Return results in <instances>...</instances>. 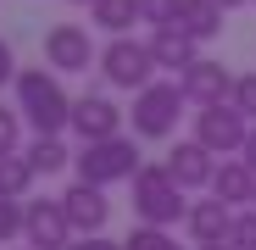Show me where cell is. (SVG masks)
Wrapping results in <instances>:
<instances>
[{
    "label": "cell",
    "mask_w": 256,
    "mask_h": 250,
    "mask_svg": "<svg viewBox=\"0 0 256 250\" xmlns=\"http://www.w3.org/2000/svg\"><path fill=\"white\" fill-rule=\"evenodd\" d=\"M17 111L34 128V139H62V128H72V95L62 89V78L50 67L17 72Z\"/></svg>",
    "instance_id": "1"
},
{
    "label": "cell",
    "mask_w": 256,
    "mask_h": 250,
    "mask_svg": "<svg viewBox=\"0 0 256 250\" xmlns=\"http://www.w3.org/2000/svg\"><path fill=\"white\" fill-rule=\"evenodd\" d=\"M190 195L178 189V178L167 173V161H145L140 173H134V217L145 228H173L190 217Z\"/></svg>",
    "instance_id": "2"
},
{
    "label": "cell",
    "mask_w": 256,
    "mask_h": 250,
    "mask_svg": "<svg viewBox=\"0 0 256 250\" xmlns=\"http://www.w3.org/2000/svg\"><path fill=\"white\" fill-rule=\"evenodd\" d=\"M184 83L178 78H156L150 89L134 95V139H173L178 134V117H184Z\"/></svg>",
    "instance_id": "3"
},
{
    "label": "cell",
    "mask_w": 256,
    "mask_h": 250,
    "mask_svg": "<svg viewBox=\"0 0 256 250\" xmlns=\"http://www.w3.org/2000/svg\"><path fill=\"white\" fill-rule=\"evenodd\" d=\"M72 167H78V184L106 189V184H122V178L134 184V173L145 167V156H140V145L128 134H117V139H100V145H84L72 156Z\"/></svg>",
    "instance_id": "4"
},
{
    "label": "cell",
    "mask_w": 256,
    "mask_h": 250,
    "mask_svg": "<svg viewBox=\"0 0 256 250\" xmlns=\"http://www.w3.org/2000/svg\"><path fill=\"white\" fill-rule=\"evenodd\" d=\"M100 72H106V83L112 89H150L156 83V56H150V45L145 39H106L100 45Z\"/></svg>",
    "instance_id": "5"
},
{
    "label": "cell",
    "mask_w": 256,
    "mask_h": 250,
    "mask_svg": "<svg viewBox=\"0 0 256 250\" xmlns=\"http://www.w3.org/2000/svg\"><path fill=\"white\" fill-rule=\"evenodd\" d=\"M45 67L62 78V72H90L100 67V45H95V33L84 28V22H56L45 28Z\"/></svg>",
    "instance_id": "6"
},
{
    "label": "cell",
    "mask_w": 256,
    "mask_h": 250,
    "mask_svg": "<svg viewBox=\"0 0 256 250\" xmlns=\"http://www.w3.org/2000/svg\"><path fill=\"white\" fill-rule=\"evenodd\" d=\"M245 139H250V122L234 111V100L195 111V145H206L212 156H240V150H245Z\"/></svg>",
    "instance_id": "7"
},
{
    "label": "cell",
    "mask_w": 256,
    "mask_h": 250,
    "mask_svg": "<svg viewBox=\"0 0 256 250\" xmlns=\"http://www.w3.org/2000/svg\"><path fill=\"white\" fill-rule=\"evenodd\" d=\"M22 239H28V250H67L78 239L67 212H62V195L56 200H22Z\"/></svg>",
    "instance_id": "8"
},
{
    "label": "cell",
    "mask_w": 256,
    "mask_h": 250,
    "mask_svg": "<svg viewBox=\"0 0 256 250\" xmlns=\"http://www.w3.org/2000/svg\"><path fill=\"white\" fill-rule=\"evenodd\" d=\"M72 134L84 139V145H100V139H117L122 134V111H117V100L112 95H78L72 100Z\"/></svg>",
    "instance_id": "9"
},
{
    "label": "cell",
    "mask_w": 256,
    "mask_h": 250,
    "mask_svg": "<svg viewBox=\"0 0 256 250\" xmlns=\"http://www.w3.org/2000/svg\"><path fill=\"white\" fill-rule=\"evenodd\" d=\"M62 212H67V223H72L78 239H95V234H106V223H112V200H106V189H95V184H72V189L62 195Z\"/></svg>",
    "instance_id": "10"
},
{
    "label": "cell",
    "mask_w": 256,
    "mask_h": 250,
    "mask_svg": "<svg viewBox=\"0 0 256 250\" xmlns=\"http://www.w3.org/2000/svg\"><path fill=\"white\" fill-rule=\"evenodd\" d=\"M178 83H184V100H190L195 111H206V106H223V100L234 95V72H228L223 61H212V56H200V61H195V67H190Z\"/></svg>",
    "instance_id": "11"
},
{
    "label": "cell",
    "mask_w": 256,
    "mask_h": 250,
    "mask_svg": "<svg viewBox=\"0 0 256 250\" xmlns=\"http://www.w3.org/2000/svg\"><path fill=\"white\" fill-rule=\"evenodd\" d=\"M167 173L178 178L184 195L190 189H212V178H218V156H212L206 145H195V139H178L173 150H167Z\"/></svg>",
    "instance_id": "12"
},
{
    "label": "cell",
    "mask_w": 256,
    "mask_h": 250,
    "mask_svg": "<svg viewBox=\"0 0 256 250\" xmlns=\"http://www.w3.org/2000/svg\"><path fill=\"white\" fill-rule=\"evenodd\" d=\"M145 45H150L156 67H162V72H173V78H184V72L200 61V45H195L184 28H162V33H150V39H145Z\"/></svg>",
    "instance_id": "13"
},
{
    "label": "cell",
    "mask_w": 256,
    "mask_h": 250,
    "mask_svg": "<svg viewBox=\"0 0 256 250\" xmlns=\"http://www.w3.org/2000/svg\"><path fill=\"white\" fill-rule=\"evenodd\" d=\"M184 228H190L195 245H228V234H234V206H223V200H195L190 217H184Z\"/></svg>",
    "instance_id": "14"
},
{
    "label": "cell",
    "mask_w": 256,
    "mask_h": 250,
    "mask_svg": "<svg viewBox=\"0 0 256 250\" xmlns=\"http://www.w3.org/2000/svg\"><path fill=\"white\" fill-rule=\"evenodd\" d=\"M212 200L234 206V212H250L256 206V173L234 156V161H218V178H212Z\"/></svg>",
    "instance_id": "15"
},
{
    "label": "cell",
    "mask_w": 256,
    "mask_h": 250,
    "mask_svg": "<svg viewBox=\"0 0 256 250\" xmlns=\"http://www.w3.org/2000/svg\"><path fill=\"white\" fill-rule=\"evenodd\" d=\"M223 6H218V0H184V17H178V28L195 39V45H206V39H218L223 33Z\"/></svg>",
    "instance_id": "16"
},
{
    "label": "cell",
    "mask_w": 256,
    "mask_h": 250,
    "mask_svg": "<svg viewBox=\"0 0 256 250\" xmlns=\"http://www.w3.org/2000/svg\"><path fill=\"white\" fill-rule=\"evenodd\" d=\"M90 17H95V28H100V33L128 39V28L140 22V0H95V6H90Z\"/></svg>",
    "instance_id": "17"
},
{
    "label": "cell",
    "mask_w": 256,
    "mask_h": 250,
    "mask_svg": "<svg viewBox=\"0 0 256 250\" xmlns=\"http://www.w3.org/2000/svg\"><path fill=\"white\" fill-rule=\"evenodd\" d=\"M34 167H28V156L17 150V156H0V200H28V189H34Z\"/></svg>",
    "instance_id": "18"
},
{
    "label": "cell",
    "mask_w": 256,
    "mask_h": 250,
    "mask_svg": "<svg viewBox=\"0 0 256 250\" xmlns=\"http://www.w3.org/2000/svg\"><path fill=\"white\" fill-rule=\"evenodd\" d=\"M22 156H28V167H34L39 178H50V173H62V167L72 161V150H67L62 139H28V150H22Z\"/></svg>",
    "instance_id": "19"
},
{
    "label": "cell",
    "mask_w": 256,
    "mask_h": 250,
    "mask_svg": "<svg viewBox=\"0 0 256 250\" xmlns=\"http://www.w3.org/2000/svg\"><path fill=\"white\" fill-rule=\"evenodd\" d=\"M178 17H184V0H140V22H150L156 33L178 28Z\"/></svg>",
    "instance_id": "20"
},
{
    "label": "cell",
    "mask_w": 256,
    "mask_h": 250,
    "mask_svg": "<svg viewBox=\"0 0 256 250\" xmlns=\"http://www.w3.org/2000/svg\"><path fill=\"white\" fill-rule=\"evenodd\" d=\"M122 250H184V245L173 239V228H145V223H140L134 234L122 239Z\"/></svg>",
    "instance_id": "21"
},
{
    "label": "cell",
    "mask_w": 256,
    "mask_h": 250,
    "mask_svg": "<svg viewBox=\"0 0 256 250\" xmlns=\"http://www.w3.org/2000/svg\"><path fill=\"white\" fill-rule=\"evenodd\" d=\"M17 145H22V111L0 106V156H17Z\"/></svg>",
    "instance_id": "22"
},
{
    "label": "cell",
    "mask_w": 256,
    "mask_h": 250,
    "mask_svg": "<svg viewBox=\"0 0 256 250\" xmlns=\"http://www.w3.org/2000/svg\"><path fill=\"white\" fill-rule=\"evenodd\" d=\"M228 100H234V111H240V117L250 122V128H256V72L234 78V95H228Z\"/></svg>",
    "instance_id": "23"
},
{
    "label": "cell",
    "mask_w": 256,
    "mask_h": 250,
    "mask_svg": "<svg viewBox=\"0 0 256 250\" xmlns=\"http://www.w3.org/2000/svg\"><path fill=\"white\" fill-rule=\"evenodd\" d=\"M234 250H256V206L250 212H234V234H228Z\"/></svg>",
    "instance_id": "24"
},
{
    "label": "cell",
    "mask_w": 256,
    "mask_h": 250,
    "mask_svg": "<svg viewBox=\"0 0 256 250\" xmlns=\"http://www.w3.org/2000/svg\"><path fill=\"white\" fill-rule=\"evenodd\" d=\"M22 234V200H0V245H12Z\"/></svg>",
    "instance_id": "25"
},
{
    "label": "cell",
    "mask_w": 256,
    "mask_h": 250,
    "mask_svg": "<svg viewBox=\"0 0 256 250\" xmlns=\"http://www.w3.org/2000/svg\"><path fill=\"white\" fill-rule=\"evenodd\" d=\"M17 56H12V45H6V39H0V83H17Z\"/></svg>",
    "instance_id": "26"
},
{
    "label": "cell",
    "mask_w": 256,
    "mask_h": 250,
    "mask_svg": "<svg viewBox=\"0 0 256 250\" xmlns=\"http://www.w3.org/2000/svg\"><path fill=\"white\" fill-rule=\"evenodd\" d=\"M67 250H122V239H106V234H95V239H72Z\"/></svg>",
    "instance_id": "27"
},
{
    "label": "cell",
    "mask_w": 256,
    "mask_h": 250,
    "mask_svg": "<svg viewBox=\"0 0 256 250\" xmlns=\"http://www.w3.org/2000/svg\"><path fill=\"white\" fill-rule=\"evenodd\" d=\"M240 161H245L250 173H256V128H250V139H245V150H240Z\"/></svg>",
    "instance_id": "28"
},
{
    "label": "cell",
    "mask_w": 256,
    "mask_h": 250,
    "mask_svg": "<svg viewBox=\"0 0 256 250\" xmlns=\"http://www.w3.org/2000/svg\"><path fill=\"white\" fill-rule=\"evenodd\" d=\"M218 6H223V11H234V6H250V0H218Z\"/></svg>",
    "instance_id": "29"
},
{
    "label": "cell",
    "mask_w": 256,
    "mask_h": 250,
    "mask_svg": "<svg viewBox=\"0 0 256 250\" xmlns=\"http://www.w3.org/2000/svg\"><path fill=\"white\" fill-rule=\"evenodd\" d=\"M195 250H234V245H195Z\"/></svg>",
    "instance_id": "30"
},
{
    "label": "cell",
    "mask_w": 256,
    "mask_h": 250,
    "mask_svg": "<svg viewBox=\"0 0 256 250\" xmlns=\"http://www.w3.org/2000/svg\"><path fill=\"white\" fill-rule=\"evenodd\" d=\"M67 6H95V0H67Z\"/></svg>",
    "instance_id": "31"
},
{
    "label": "cell",
    "mask_w": 256,
    "mask_h": 250,
    "mask_svg": "<svg viewBox=\"0 0 256 250\" xmlns=\"http://www.w3.org/2000/svg\"><path fill=\"white\" fill-rule=\"evenodd\" d=\"M22 250H28V245H22Z\"/></svg>",
    "instance_id": "32"
}]
</instances>
